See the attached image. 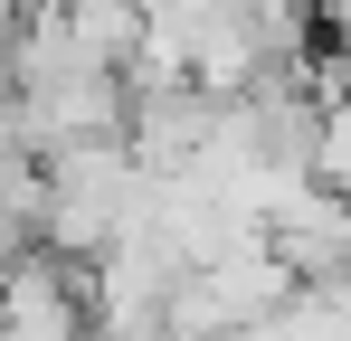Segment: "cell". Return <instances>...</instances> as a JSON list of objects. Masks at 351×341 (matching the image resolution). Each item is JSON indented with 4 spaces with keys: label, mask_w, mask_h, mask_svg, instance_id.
<instances>
[{
    "label": "cell",
    "mask_w": 351,
    "mask_h": 341,
    "mask_svg": "<svg viewBox=\"0 0 351 341\" xmlns=\"http://www.w3.org/2000/svg\"><path fill=\"white\" fill-rule=\"evenodd\" d=\"M266 247L285 256V275H294V284H332V275H351V199L304 190L285 218L266 227Z\"/></svg>",
    "instance_id": "cell-2"
},
{
    "label": "cell",
    "mask_w": 351,
    "mask_h": 341,
    "mask_svg": "<svg viewBox=\"0 0 351 341\" xmlns=\"http://www.w3.org/2000/svg\"><path fill=\"white\" fill-rule=\"evenodd\" d=\"M313 190L351 199V95H323V133H313Z\"/></svg>",
    "instance_id": "cell-3"
},
{
    "label": "cell",
    "mask_w": 351,
    "mask_h": 341,
    "mask_svg": "<svg viewBox=\"0 0 351 341\" xmlns=\"http://www.w3.org/2000/svg\"><path fill=\"white\" fill-rule=\"evenodd\" d=\"M152 218V170L123 142H76L58 162H38V247L58 266H95Z\"/></svg>",
    "instance_id": "cell-1"
}]
</instances>
